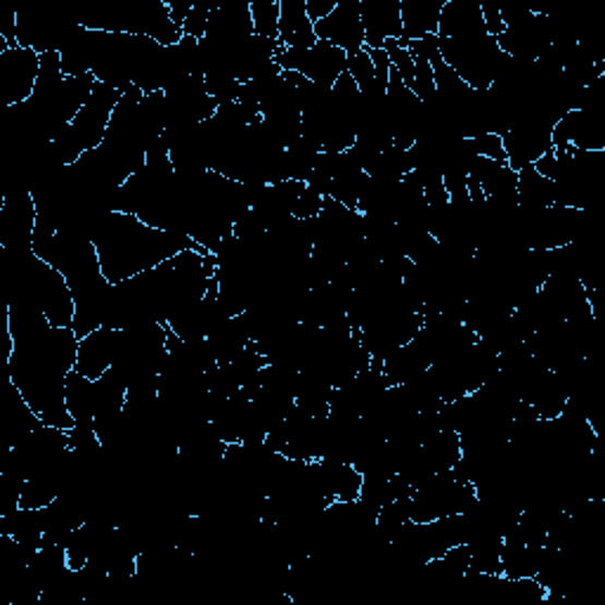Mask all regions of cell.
Wrapping results in <instances>:
<instances>
[{
	"mask_svg": "<svg viewBox=\"0 0 605 605\" xmlns=\"http://www.w3.org/2000/svg\"><path fill=\"white\" fill-rule=\"evenodd\" d=\"M102 275L109 285H121L143 273L154 270L161 263L171 261L180 251L194 246L185 234L157 230L133 214L109 210L97 218L88 230Z\"/></svg>",
	"mask_w": 605,
	"mask_h": 605,
	"instance_id": "6da1fadb",
	"label": "cell"
},
{
	"mask_svg": "<svg viewBox=\"0 0 605 605\" xmlns=\"http://www.w3.org/2000/svg\"><path fill=\"white\" fill-rule=\"evenodd\" d=\"M121 95L123 93L114 86H107V83L100 81L95 83L86 107L50 143L52 159L58 161V166H74L83 154H88L105 143L111 114H114Z\"/></svg>",
	"mask_w": 605,
	"mask_h": 605,
	"instance_id": "7a4b0ae2",
	"label": "cell"
},
{
	"mask_svg": "<svg viewBox=\"0 0 605 605\" xmlns=\"http://www.w3.org/2000/svg\"><path fill=\"white\" fill-rule=\"evenodd\" d=\"M38 208L29 187H15L0 199V246L8 256L34 253Z\"/></svg>",
	"mask_w": 605,
	"mask_h": 605,
	"instance_id": "3957f363",
	"label": "cell"
},
{
	"mask_svg": "<svg viewBox=\"0 0 605 605\" xmlns=\"http://www.w3.org/2000/svg\"><path fill=\"white\" fill-rule=\"evenodd\" d=\"M275 62L281 72H299L319 88L331 90L334 83L348 72V55L325 40H317L313 48H279Z\"/></svg>",
	"mask_w": 605,
	"mask_h": 605,
	"instance_id": "277c9868",
	"label": "cell"
},
{
	"mask_svg": "<svg viewBox=\"0 0 605 605\" xmlns=\"http://www.w3.org/2000/svg\"><path fill=\"white\" fill-rule=\"evenodd\" d=\"M40 76V55L32 48L0 52V105L5 109L26 105L34 97Z\"/></svg>",
	"mask_w": 605,
	"mask_h": 605,
	"instance_id": "5b68a950",
	"label": "cell"
},
{
	"mask_svg": "<svg viewBox=\"0 0 605 605\" xmlns=\"http://www.w3.org/2000/svg\"><path fill=\"white\" fill-rule=\"evenodd\" d=\"M317 40L341 48L348 58L364 50V26L360 0H339V5L327 20L315 22Z\"/></svg>",
	"mask_w": 605,
	"mask_h": 605,
	"instance_id": "8992f818",
	"label": "cell"
},
{
	"mask_svg": "<svg viewBox=\"0 0 605 605\" xmlns=\"http://www.w3.org/2000/svg\"><path fill=\"white\" fill-rule=\"evenodd\" d=\"M364 48L382 50L386 40L402 38L400 0H360Z\"/></svg>",
	"mask_w": 605,
	"mask_h": 605,
	"instance_id": "52a82bcc",
	"label": "cell"
},
{
	"mask_svg": "<svg viewBox=\"0 0 605 605\" xmlns=\"http://www.w3.org/2000/svg\"><path fill=\"white\" fill-rule=\"evenodd\" d=\"M119 331L121 329L100 327L93 334H88L86 339H81L76 372L90 378V382H97V378H102L111 367H114L117 350H119Z\"/></svg>",
	"mask_w": 605,
	"mask_h": 605,
	"instance_id": "ba28073f",
	"label": "cell"
},
{
	"mask_svg": "<svg viewBox=\"0 0 605 605\" xmlns=\"http://www.w3.org/2000/svg\"><path fill=\"white\" fill-rule=\"evenodd\" d=\"M315 44V24L307 17L305 0H279V46L305 50Z\"/></svg>",
	"mask_w": 605,
	"mask_h": 605,
	"instance_id": "9c48e42d",
	"label": "cell"
},
{
	"mask_svg": "<svg viewBox=\"0 0 605 605\" xmlns=\"http://www.w3.org/2000/svg\"><path fill=\"white\" fill-rule=\"evenodd\" d=\"M447 0H400L402 40L438 36L440 12Z\"/></svg>",
	"mask_w": 605,
	"mask_h": 605,
	"instance_id": "30bf717a",
	"label": "cell"
},
{
	"mask_svg": "<svg viewBox=\"0 0 605 605\" xmlns=\"http://www.w3.org/2000/svg\"><path fill=\"white\" fill-rule=\"evenodd\" d=\"M556 204V187L552 180L542 178L532 166L518 171V208L523 214H540V210Z\"/></svg>",
	"mask_w": 605,
	"mask_h": 605,
	"instance_id": "8fae6325",
	"label": "cell"
},
{
	"mask_svg": "<svg viewBox=\"0 0 605 605\" xmlns=\"http://www.w3.org/2000/svg\"><path fill=\"white\" fill-rule=\"evenodd\" d=\"M64 400L76 426H95V382L74 370L66 376Z\"/></svg>",
	"mask_w": 605,
	"mask_h": 605,
	"instance_id": "7c38bea8",
	"label": "cell"
},
{
	"mask_svg": "<svg viewBox=\"0 0 605 605\" xmlns=\"http://www.w3.org/2000/svg\"><path fill=\"white\" fill-rule=\"evenodd\" d=\"M253 34L279 40V0H253L249 3Z\"/></svg>",
	"mask_w": 605,
	"mask_h": 605,
	"instance_id": "4fadbf2b",
	"label": "cell"
},
{
	"mask_svg": "<svg viewBox=\"0 0 605 605\" xmlns=\"http://www.w3.org/2000/svg\"><path fill=\"white\" fill-rule=\"evenodd\" d=\"M469 145H471V152L475 154V157L506 164V149H504V140H501V135H497V133L475 135V137L469 140Z\"/></svg>",
	"mask_w": 605,
	"mask_h": 605,
	"instance_id": "5bb4252c",
	"label": "cell"
},
{
	"mask_svg": "<svg viewBox=\"0 0 605 605\" xmlns=\"http://www.w3.org/2000/svg\"><path fill=\"white\" fill-rule=\"evenodd\" d=\"M218 8V3H194L190 17L182 24V34L194 38V40H202L208 32V20H210V12Z\"/></svg>",
	"mask_w": 605,
	"mask_h": 605,
	"instance_id": "9a60e30c",
	"label": "cell"
},
{
	"mask_svg": "<svg viewBox=\"0 0 605 605\" xmlns=\"http://www.w3.org/2000/svg\"><path fill=\"white\" fill-rule=\"evenodd\" d=\"M322 206H325V196H322L317 190L305 185L299 199H295L291 216L295 220H315L322 214Z\"/></svg>",
	"mask_w": 605,
	"mask_h": 605,
	"instance_id": "2e32d148",
	"label": "cell"
},
{
	"mask_svg": "<svg viewBox=\"0 0 605 605\" xmlns=\"http://www.w3.org/2000/svg\"><path fill=\"white\" fill-rule=\"evenodd\" d=\"M481 12H483V24H485L487 36L497 38V36H501L506 32V26L501 22L499 5H495V3H481Z\"/></svg>",
	"mask_w": 605,
	"mask_h": 605,
	"instance_id": "e0dca14e",
	"label": "cell"
},
{
	"mask_svg": "<svg viewBox=\"0 0 605 605\" xmlns=\"http://www.w3.org/2000/svg\"><path fill=\"white\" fill-rule=\"evenodd\" d=\"M336 5H339V0H305V12H307V17H311V22L315 24V22L327 20L336 10Z\"/></svg>",
	"mask_w": 605,
	"mask_h": 605,
	"instance_id": "ac0fdd59",
	"label": "cell"
},
{
	"mask_svg": "<svg viewBox=\"0 0 605 605\" xmlns=\"http://www.w3.org/2000/svg\"><path fill=\"white\" fill-rule=\"evenodd\" d=\"M166 3H168V10H171V20L182 29V24H185V20L190 17L194 3L192 0H166Z\"/></svg>",
	"mask_w": 605,
	"mask_h": 605,
	"instance_id": "d6986e66",
	"label": "cell"
}]
</instances>
